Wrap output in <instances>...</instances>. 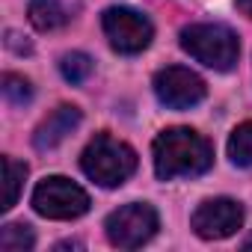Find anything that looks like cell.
<instances>
[{"label":"cell","mask_w":252,"mask_h":252,"mask_svg":"<svg viewBox=\"0 0 252 252\" xmlns=\"http://www.w3.org/2000/svg\"><path fill=\"white\" fill-rule=\"evenodd\" d=\"M155 95L169 110H190L205 101L208 86L196 71H190L184 65H169L155 74Z\"/></svg>","instance_id":"cell-7"},{"label":"cell","mask_w":252,"mask_h":252,"mask_svg":"<svg viewBox=\"0 0 252 252\" xmlns=\"http://www.w3.org/2000/svg\"><path fill=\"white\" fill-rule=\"evenodd\" d=\"M27 15H30V24L42 33H54L68 24V12L60 0H30Z\"/></svg>","instance_id":"cell-10"},{"label":"cell","mask_w":252,"mask_h":252,"mask_svg":"<svg viewBox=\"0 0 252 252\" xmlns=\"http://www.w3.org/2000/svg\"><path fill=\"white\" fill-rule=\"evenodd\" d=\"M181 48L214 71H231L240 57L237 33L225 24H190L181 30Z\"/></svg>","instance_id":"cell-3"},{"label":"cell","mask_w":252,"mask_h":252,"mask_svg":"<svg viewBox=\"0 0 252 252\" xmlns=\"http://www.w3.org/2000/svg\"><path fill=\"white\" fill-rule=\"evenodd\" d=\"M80 125V110L77 107H71V104H63V107H57L39 128H36V134H33V146L39 149V152H48V149H57L74 128Z\"/></svg>","instance_id":"cell-9"},{"label":"cell","mask_w":252,"mask_h":252,"mask_svg":"<svg viewBox=\"0 0 252 252\" xmlns=\"http://www.w3.org/2000/svg\"><path fill=\"white\" fill-rule=\"evenodd\" d=\"M36 246V234L27 222H9L0 228V249L3 252H27Z\"/></svg>","instance_id":"cell-11"},{"label":"cell","mask_w":252,"mask_h":252,"mask_svg":"<svg viewBox=\"0 0 252 252\" xmlns=\"http://www.w3.org/2000/svg\"><path fill=\"white\" fill-rule=\"evenodd\" d=\"M27 178V163H18L15 158H3V181H6V190H3V211H9L15 202H18V193H21V184Z\"/></svg>","instance_id":"cell-13"},{"label":"cell","mask_w":252,"mask_h":252,"mask_svg":"<svg viewBox=\"0 0 252 252\" xmlns=\"http://www.w3.org/2000/svg\"><path fill=\"white\" fill-rule=\"evenodd\" d=\"M243 246H246V249H252V237H249V240H246V243H243Z\"/></svg>","instance_id":"cell-17"},{"label":"cell","mask_w":252,"mask_h":252,"mask_svg":"<svg viewBox=\"0 0 252 252\" xmlns=\"http://www.w3.org/2000/svg\"><path fill=\"white\" fill-rule=\"evenodd\" d=\"M234 6H237V12H240V15L252 18V0H234Z\"/></svg>","instance_id":"cell-16"},{"label":"cell","mask_w":252,"mask_h":252,"mask_svg":"<svg viewBox=\"0 0 252 252\" xmlns=\"http://www.w3.org/2000/svg\"><path fill=\"white\" fill-rule=\"evenodd\" d=\"M160 220L158 211L146 202H131V205H122L119 211H113L104 222L107 240L119 249H137L143 243H149L158 231Z\"/></svg>","instance_id":"cell-5"},{"label":"cell","mask_w":252,"mask_h":252,"mask_svg":"<svg viewBox=\"0 0 252 252\" xmlns=\"http://www.w3.org/2000/svg\"><path fill=\"white\" fill-rule=\"evenodd\" d=\"M228 158L234 166H252V122H243L228 137Z\"/></svg>","instance_id":"cell-12"},{"label":"cell","mask_w":252,"mask_h":252,"mask_svg":"<svg viewBox=\"0 0 252 252\" xmlns=\"http://www.w3.org/2000/svg\"><path fill=\"white\" fill-rule=\"evenodd\" d=\"M152 158H155V172H158L160 181L205 175L214 166L211 143L202 134H196L193 128H166V131H160L155 137Z\"/></svg>","instance_id":"cell-1"},{"label":"cell","mask_w":252,"mask_h":252,"mask_svg":"<svg viewBox=\"0 0 252 252\" xmlns=\"http://www.w3.org/2000/svg\"><path fill=\"white\" fill-rule=\"evenodd\" d=\"M193 231L202 240H222L231 237L243 225V205L234 199H205L193 217H190Z\"/></svg>","instance_id":"cell-8"},{"label":"cell","mask_w":252,"mask_h":252,"mask_svg":"<svg viewBox=\"0 0 252 252\" xmlns=\"http://www.w3.org/2000/svg\"><path fill=\"white\" fill-rule=\"evenodd\" d=\"M60 71H63V77H65L68 83H83V80L92 74V60H89L86 54H80V51L65 54V57L60 60Z\"/></svg>","instance_id":"cell-14"},{"label":"cell","mask_w":252,"mask_h":252,"mask_svg":"<svg viewBox=\"0 0 252 252\" xmlns=\"http://www.w3.org/2000/svg\"><path fill=\"white\" fill-rule=\"evenodd\" d=\"M33 211L48 220H77L89 211V193L71 178L51 175L33 190Z\"/></svg>","instance_id":"cell-4"},{"label":"cell","mask_w":252,"mask_h":252,"mask_svg":"<svg viewBox=\"0 0 252 252\" xmlns=\"http://www.w3.org/2000/svg\"><path fill=\"white\" fill-rule=\"evenodd\" d=\"M80 169L101 187H119L137 169V152L110 134H98L80 155Z\"/></svg>","instance_id":"cell-2"},{"label":"cell","mask_w":252,"mask_h":252,"mask_svg":"<svg viewBox=\"0 0 252 252\" xmlns=\"http://www.w3.org/2000/svg\"><path fill=\"white\" fill-rule=\"evenodd\" d=\"M3 95H6L9 104L21 107V104H27V101L33 98V86H30V80L21 77V74H3Z\"/></svg>","instance_id":"cell-15"},{"label":"cell","mask_w":252,"mask_h":252,"mask_svg":"<svg viewBox=\"0 0 252 252\" xmlns=\"http://www.w3.org/2000/svg\"><path fill=\"white\" fill-rule=\"evenodd\" d=\"M101 27H104V36L110 39L113 51H119V54H140L155 39L152 21L131 6H110L101 15Z\"/></svg>","instance_id":"cell-6"}]
</instances>
